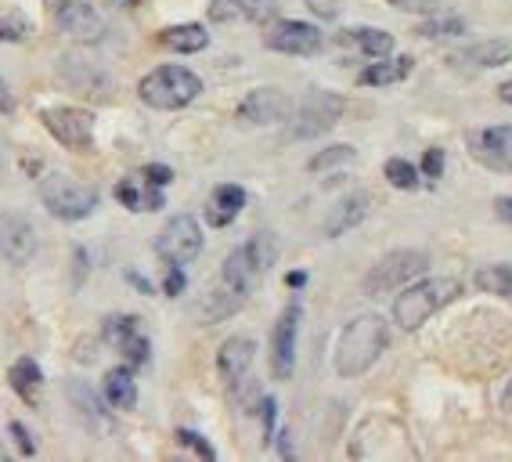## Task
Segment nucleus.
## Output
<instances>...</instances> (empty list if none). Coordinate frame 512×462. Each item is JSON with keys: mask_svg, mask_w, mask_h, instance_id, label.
Segmentation results:
<instances>
[{"mask_svg": "<svg viewBox=\"0 0 512 462\" xmlns=\"http://www.w3.org/2000/svg\"><path fill=\"white\" fill-rule=\"evenodd\" d=\"M390 343V329L379 315H361L343 329L336 343V372L343 379H357L372 369Z\"/></svg>", "mask_w": 512, "mask_h": 462, "instance_id": "1", "label": "nucleus"}, {"mask_svg": "<svg viewBox=\"0 0 512 462\" xmlns=\"http://www.w3.org/2000/svg\"><path fill=\"white\" fill-rule=\"evenodd\" d=\"M455 296H458L455 278H422V282H412L394 300V322L412 333L422 322H430L440 307H448Z\"/></svg>", "mask_w": 512, "mask_h": 462, "instance_id": "2", "label": "nucleus"}, {"mask_svg": "<svg viewBox=\"0 0 512 462\" xmlns=\"http://www.w3.org/2000/svg\"><path fill=\"white\" fill-rule=\"evenodd\" d=\"M199 91H202V80L192 69H184V65H159V69H152L138 87L141 102L163 112L192 105L195 98H199Z\"/></svg>", "mask_w": 512, "mask_h": 462, "instance_id": "3", "label": "nucleus"}, {"mask_svg": "<svg viewBox=\"0 0 512 462\" xmlns=\"http://www.w3.org/2000/svg\"><path fill=\"white\" fill-rule=\"evenodd\" d=\"M275 257H278V242L271 239L267 231H260V235H253L246 246H238V250L224 260L220 282H224L228 289H235V293L249 296L256 282H260V275L275 264Z\"/></svg>", "mask_w": 512, "mask_h": 462, "instance_id": "4", "label": "nucleus"}, {"mask_svg": "<svg viewBox=\"0 0 512 462\" xmlns=\"http://www.w3.org/2000/svg\"><path fill=\"white\" fill-rule=\"evenodd\" d=\"M430 268V257L422 250H397V253H386L379 264L365 275V293L368 296H383V293H394V289L408 286L422 271Z\"/></svg>", "mask_w": 512, "mask_h": 462, "instance_id": "5", "label": "nucleus"}, {"mask_svg": "<svg viewBox=\"0 0 512 462\" xmlns=\"http://www.w3.org/2000/svg\"><path fill=\"white\" fill-rule=\"evenodd\" d=\"M40 199L51 213H55L58 221H83V217H91L94 206H98V192L87 185H76L69 177L62 174H51L40 185Z\"/></svg>", "mask_w": 512, "mask_h": 462, "instance_id": "6", "label": "nucleus"}, {"mask_svg": "<svg viewBox=\"0 0 512 462\" xmlns=\"http://www.w3.org/2000/svg\"><path fill=\"white\" fill-rule=\"evenodd\" d=\"M347 102L332 91H311L303 98L300 112H296L293 130H289V138L296 141H307V138H321V134H329L332 127L339 123Z\"/></svg>", "mask_w": 512, "mask_h": 462, "instance_id": "7", "label": "nucleus"}, {"mask_svg": "<svg viewBox=\"0 0 512 462\" xmlns=\"http://www.w3.org/2000/svg\"><path fill=\"white\" fill-rule=\"evenodd\" d=\"M44 127L51 130V138L62 141L69 152H91V145H94V116L87 109H73V105L47 109L44 112Z\"/></svg>", "mask_w": 512, "mask_h": 462, "instance_id": "8", "label": "nucleus"}, {"mask_svg": "<svg viewBox=\"0 0 512 462\" xmlns=\"http://www.w3.org/2000/svg\"><path fill=\"white\" fill-rule=\"evenodd\" d=\"M300 318H303V304L300 300H289L285 311L278 315L275 329H271V372H275V379H289L296 369V336H300Z\"/></svg>", "mask_w": 512, "mask_h": 462, "instance_id": "9", "label": "nucleus"}, {"mask_svg": "<svg viewBox=\"0 0 512 462\" xmlns=\"http://www.w3.org/2000/svg\"><path fill=\"white\" fill-rule=\"evenodd\" d=\"M156 250L166 264H177V268L192 264L202 253L199 221H195V217H174V221H166V228L159 231V239H156Z\"/></svg>", "mask_w": 512, "mask_h": 462, "instance_id": "10", "label": "nucleus"}, {"mask_svg": "<svg viewBox=\"0 0 512 462\" xmlns=\"http://www.w3.org/2000/svg\"><path fill=\"white\" fill-rule=\"evenodd\" d=\"M271 51L278 55H296V58H307V55H318L325 37H321V29L311 26V22H296V19H285V22H275L271 33L264 40Z\"/></svg>", "mask_w": 512, "mask_h": 462, "instance_id": "11", "label": "nucleus"}, {"mask_svg": "<svg viewBox=\"0 0 512 462\" xmlns=\"http://www.w3.org/2000/svg\"><path fill=\"white\" fill-rule=\"evenodd\" d=\"M469 152L476 163L498 174H512V127H484L469 134Z\"/></svg>", "mask_w": 512, "mask_h": 462, "instance_id": "12", "label": "nucleus"}, {"mask_svg": "<svg viewBox=\"0 0 512 462\" xmlns=\"http://www.w3.org/2000/svg\"><path fill=\"white\" fill-rule=\"evenodd\" d=\"M37 253V231L19 213H0V257L8 264H29Z\"/></svg>", "mask_w": 512, "mask_h": 462, "instance_id": "13", "label": "nucleus"}, {"mask_svg": "<svg viewBox=\"0 0 512 462\" xmlns=\"http://www.w3.org/2000/svg\"><path fill=\"white\" fill-rule=\"evenodd\" d=\"M289 116V98L275 87H260L238 105V123L242 127H271V123Z\"/></svg>", "mask_w": 512, "mask_h": 462, "instance_id": "14", "label": "nucleus"}, {"mask_svg": "<svg viewBox=\"0 0 512 462\" xmlns=\"http://www.w3.org/2000/svg\"><path fill=\"white\" fill-rule=\"evenodd\" d=\"M55 19L62 26V33H69L76 40H101V33H105V22L87 0H58Z\"/></svg>", "mask_w": 512, "mask_h": 462, "instance_id": "15", "label": "nucleus"}, {"mask_svg": "<svg viewBox=\"0 0 512 462\" xmlns=\"http://www.w3.org/2000/svg\"><path fill=\"white\" fill-rule=\"evenodd\" d=\"M105 336L116 343V351H123V358L130 365H148L152 358V347H148V336L141 333V325L134 315H116L105 322Z\"/></svg>", "mask_w": 512, "mask_h": 462, "instance_id": "16", "label": "nucleus"}, {"mask_svg": "<svg viewBox=\"0 0 512 462\" xmlns=\"http://www.w3.org/2000/svg\"><path fill=\"white\" fill-rule=\"evenodd\" d=\"M253 358H256V343L249 340V336H231L217 354V369H220V376H224V383L238 387V383L246 379Z\"/></svg>", "mask_w": 512, "mask_h": 462, "instance_id": "17", "label": "nucleus"}, {"mask_svg": "<svg viewBox=\"0 0 512 462\" xmlns=\"http://www.w3.org/2000/svg\"><path fill=\"white\" fill-rule=\"evenodd\" d=\"M368 210H372V195L368 192H354V195H347V199H339V203L332 206L329 221H325V235H329V239H339L343 231L357 228V224L365 221Z\"/></svg>", "mask_w": 512, "mask_h": 462, "instance_id": "18", "label": "nucleus"}, {"mask_svg": "<svg viewBox=\"0 0 512 462\" xmlns=\"http://www.w3.org/2000/svg\"><path fill=\"white\" fill-rule=\"evenodd\" d=\"M116 199L127 210L141 213V210H159V206H166V195L159 185H152L148 177H127V181H119L116 185Z\"/></svg>", "mask_w": 512, "mask_h": 462, "instance_id": "19", "label": "nucleus"}, {"mask_svg": "<svg viewBox=\"0 0 512 462\" xmlns=\"http://www.w3.org/2000/svg\"><path fill=\"white\" fill-rule=\"evenodd\" d=\"M246 206V188L242 185H217L210 195V206H206V221L213 228H228L238 213Z\"/></svg>", "mask_w": 512, "mask_h": 462, "instance_id": "20", "label": "nucleus"}, {"mask_svg": "<svg viewBox=\"0 0 512 462\" xmlns=\"http://www.w3.org/2000/svg\"><path fill=\"white\" fill-rule=\"evenodd\" d=\"M8 379H11V390H15L26 405H40V398H44V372H40L37 361L19 358L11 365Z\"/></svg>", "mask_w": 512, "mask_h": 462, "instance_id": "21", "label": "nucleus"}, {"mask_svg": "<svg viewBox=\"0 0 512 462\" xmlns=\"http://www.w3.org/2000/svg\"><path fill=\"white\" fill-rule=\"evenodd\" d=\"M159 44L166 47V51H177V55H195V51H206L210 47V33L202 26H195V22H188V26H170L159 33Z\"/></svg>", "mask_w": 512, "mask_h": 462, "instance_id": "22", "label": "nucleus"}, {"mask_svg": "<svg viewBox=\"0 0 512 462\" xmlns=\"http://www.w3.org/2000/svg\"><path fill=\"white\" fill-rule=\"evenodd\" d=\"M347 44H354L361 55L368 58H390L394 55V37L383 33V29H372V26H357V29H347L343 33Z\"/></svg>", "mask_w": 512, "mask_h": 462, "instance_id": "23", "label": "nucleus"}, {"mask_svg": "<svg viewBox=\"0 0 512 462\" xmlns=\"http://www.w3.org/2000/svg\"><path fill=\"white\" fill-rule=\"evenodd\" d=\"M412 58H394V62H372L368 69H361L357 84L361 87H386V84H401L404 76L412 73Z\"/></svg>", "mask_w": 512, "mask_h": 462, "instance_id": "24", "label": "nucleus"}, {"mask_svg": "<svg viewBox=\"0 0 512 462\" xmlns=\"http://www.w3.org/2000/svg\"><path fill=\"white\" fill-rule=\"evenodd\" d=\"M105 398H109L112 408H123V412L138 405V379H134V372L112 369L105 376Z\"/></svg>", "mask_w": 512, "mask_h": 462, "instance_id": "25", "label": "nucleus"}, {"mask_svg": "<svg viewBox=\"0 0 512 462\" xmlns=\"http://www.w3.org/2000/svg\"><path fill=\"white\" fill-rule=\"evenodd\" d=\"M512 58V44L509 40H484V44L469 47L458 55V62H469V65H484V69H494V65H505Z\"/></svg>", "mask_w": 512, "mask_h": 462, "instance_id": "26", "label": "nucleus"}, {"mask_svg": "<svg viewBox=\"0 0 512 462\" xmlns=\"http://www.w3.org/2000/svg\"><path fill=\"white\" fill-rule=\"evenodd\" d=\"M473 282H476V289H484V293L512 300V264H487V268L476 271Z\"/></svg>", "mask_w": 512, "mask_h": 462, "instance_id": "27", "label": "nucleus"}, {"mask_svg": "<svg viewBox=\"0 0 512 462\" xmlns=\"http://www.w3.org/2000/svg\"><path fill=\"white\" fill-rule=\"evenodd\" d=\"M69 398H73L76 412H80L87 423H105V412L98 405V394H94L87 383H69Z\"/></svg>", "mask_w": 512, "mask_h": 462, "instance_id": "28", "label": "nucleus"}, {"mask_svg": "<svg viewBox=\"0 0 512 462\" xmlns=\"http://www.w3.org/2000/svg\"><path fill=\"white\" fill-rule=\"evenodd\" d=\"M386 181L394 188H401V192H412V188H419V170L408 163V159H386L383 167Z\"/></svg>", "mask_w": 512, "mask_h": 462, "instance_id": "29", "label": "nucleus"}, {"mask_svg": "<svg viewBox=\"0 0 512 462\" xmlns=\"http://www.w3.org/2000/svg\"><path fill=\"white\" fill-rule=\"evenodd\" d=\"M354 159H357V152L350 145H332V148H325V152H318V156L307 163V170H311V174H321V170L343 167V163H354Z\"/></svg>", "mask_w": 512, "mask_h": 462, "instance_id": "30", "label": "nucleus"}, {"mask_svg": "<svg viewBox=\"0 0 512 462\" xmlns=\"http://www.w3.org/2000/svg\"><path fill=\"white\" fill-rule=\"evenodd\" d=\"M466 33V22L462 19H430L419 26V37L437 40V37H462Z\"/></svg>", "mask_w": 512, "mask_h": 462, "instance_id": "31", "label": "nucleus"}, {"mask_svg": "<svg viewBox=\"0 0 512 462\" xmlns=\"http://www.w3.org/2000/svg\"><path fill=\"white\" fill-rule=\"evenodd\" d=\"M177 441L184 444V448H192L199 459H217V452H213V444L206 441L202 434H195V430H177Z\"/></svg>", "mask_w": 512, "mask_h": 462, "instance_id": "32", "label": "nucleus"}, {"mask_svg": "<svg viewBox=\"0 0 512 462\" xmlns=\"http://www.w3.org/2000/svg\"><path fill=\"white\" fill-rule=\"evenodd\" d=\"M440 174H444V148H430V152L422 156V177L437 181Z\"/></svg>", "mask_w": 512, "mask_h": 462, "instance_id": "33", "label": "nucleus"}, {"mask_svg": "<svg viewBox=\"0 0 512 462\" xmlns=\"http://www.w3.org/2000/svg\"><path fill=\"white\" fill-rule=\"evenodd\" d=\"M260 416H264V441L271 444V441H275V419H278V401H275V398H264V401H260Z\"/></svg>", "mask_w": 512, "mask_h": 462, "instance_id": "34", "label": "nucleus"}, {"mask_svg": "<svg viewBox=\"0 0 512 462\" xmlns=\"http://www.w3.org/2000/svg\"><path fill=\"white\" fill-rule=\"evenodd\" d=\"M390 4L401 11H419V15H433L444 8V0H390Z\"/></svg>", "mask_w": 512, "mask_h": 462, "instance_id": "35", "label": "nucleus"}, {"mask_svg": "<svg viewBox=\"0 0 512 462\" xmlns=\"http://www.w3.org/2000/svg\"><path fill=\"white\" fill-rule=\"evenodd\" d=\"M141 177H148V181H152V185L166 188V185H170V181H174V170H170V167H163V163H148V167H145V174H141Z\"/></svg>", "mask_w": 512, "mask_h": 462, "instance_id": "36", "label": "nucleus"}, {"mask_svg": "<svg viewBox=\"0 0 512 462\" xmlns=\"http://www.w3.org/2000/svg\"><path fill=\"white\" fill-rule=\"evenodd\" d=\"M26 33V22L15 15V19H0V40H19Z\"/></svg>", "mask_w": 512, "mask_h": 462, "instance_id": "37", "label": "nucleus"}, {"mask_svg": "<svg viewBox=\"0 0 512 462\" xmlns=\"http://www.w3.org/2000/svg\"><path fill=\"white\" fill-rule=\"evenodd\" d=\"M217 4H220V8H213L217 15H224L228 8H231V15H235V11H253V8H260L264 0H217Z\"/></svg>", "mask_w": 512, "mask_h": 462, "instance_id": "38", "label": "nucleus"}, {"mask_svg": "<svg viewBox=\"0 0 512 462\" xmlns=\"http://www.w3.org/2000/svg\"><path fill=\"white\" fill-rule=\"evenodd\" d=\"M166 296H177L184 293V271L177 268V264H170V271H166Z\"/></svg>", "mask_w": 512, "mask_h": 462, "instance_id": "39", "label": "nucleus"}, {"mask_svg": "<svg viewBox=\"0 0 512 462\" xmlns=\"http://www.w3.org/2000/svg\"><path fill=\"white\" fill-rule=\"evenodd\" d=\"M11 437H15V444H19L22 455H33V452H37V444L29 441L26 426H22V423H11Z\"/></svg>", "mask_w": 512, "mask_h": 462, "instance_id": "40", "label": "nucleus"}, {"mask_svg": "<svg viewBox=\"0 0 512 462\" xmlns=\"http://www.w3.org/2000/svg\"><path fill=\"white\" fill-rule=\"evenodd\" d=\"M494 210H498V217H502L505 224H512V195H502V199L494 203Z\"/></svg>", "mask_w": 512, "mask_h": 462, "instance_id": "41", "label": "nucleus"}, {"mask_svg": "<svg viewBox=\"0 0 512 462\" xmlns=\"http://www.w3.org/2000/svg\"><path fill=\"white\" fill-rule=\"evenodd\" d=\"M127 278H130V282H134V286H138V289H141V293H145V296H152V286H148V278H141L138 271H130Z\"/></svg>", "mask_w": 512, "mask_h": 462, "instance_id": "42", "label": "nucleus"}, {"mask_svg": "<svg viewBox=\"0 0 512 462\" xmlns=\"http://www.w3.org/2000/svg\"><path fill=\"white\" fill-rule=\"evenodd\" d=\"M285 286H293V289H300V286H307V271H293V275L285 278Z\"/></svg>", "mask_w": 512, "mask_h": 462, "instance_id": "43", "label": "nucleus"}, {"mask_svg": "<svg viewBox=\"0 0 512 462\" xmlns=\"http://www.w3.org/2000/svg\"><path fill=\"white\" fill-rule=\"evenodd\" d=\"M0 109L11 112V94H8V87H4V80H0Z\"/></svg>", "mask_w": 512, "mask_h": 462, "instance_id": "44", "label": "nucleus"}, {"mask_svg": "<svg viewBox=\"0 0 512 462\" xmlns=\"http://www.w3.org/2000/svg\"><path fill=\"white\" fill-rule=\"evenodd\" d=\"M498 98H502L505 105H512V80H509V84L498 87Z\"/></svg>", "mask_w": 512, "mask_h": 462, "instance_id": "45", "label": "nucleus"}, {"mask_svg": "<svg viewBox=\"0 0 512 462\" xmlns=\"http://www.w3.org/2000/svg\"><path fill=\"white\" fill-rule=\"evenodd\" d=\"M116 4H123V8H134V4H138V0H116Z\"/></svg>", "mask_w": 512, "mask_h": 462, "instance_id": "46", "label": "nucleus"}]
</instances>
